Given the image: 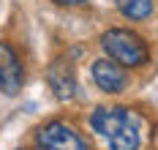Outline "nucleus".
<instances>
[{
    "mask_svg": "<svg viewBox=\"0 0 158 150\" xmlns=\"http://www.w3.org/2000/svg\"><path fill=\"white\" fill-rule=\"evenodd\" d=\"M93 128L109 150H139L144 120L131 106H95L90 115Z\"/></svg>",
    "mask_w": 158,
    "mask_h": 150,
    "instance_id": "f257e3e1",
    "label": "nucleus"
},
{
    "mask_svg": "<svg viewBox=\"0 0 158 150\" xmlns=\"http://www.w3.org/2000/svg\"><path fill=\"white\" fill-rule=\"evenodd\" d=\"M101 49L106 52V57L114 60L117 66L126 68H142L150 60V47L139 33L126 30V27H109L101 35Z\"/></svg>",
    "mask_w": 158,
    "mask_h": 150,
    "instance_id": "f03ea898",
    "label": "nucleus"
},
{
    "mask_svg": "<svg viewBox=\"0 0 158 150\" xmlns=\"http://www.w3.org/2000/svg\"><path fill=\"white\" fill-rule=\"evenodd\" d=\"M35 150H93L82 134L65 120H49L35 131Z\"/></svg>",
    "mask_w": 158,
    "mask_h": 150,
    "instance_id": "7ed1b4c3",
    "label": "nucleus"
},
{
    "mask_svg": "<svg viewBox=\"0 0 158 150\" xmlns=\"http://www.w3.org/2000/svg\"><path fill=\"white\" fill-rule=\"evenodd\" d=\"M25 82V66L16 49L8 41H0V90L6 96H16Z\"/></svg>",
    "mask_w": 158,
    "mask_h": 150,
    "instance_id": "20e7f679",
    "label": "nucleus"
},
{
    "mask_svg": "<svg viewBox=\"0 0 158 150\" xmlns=\"http://www.w3.org/2000/svg\"><path fill=\"white\" fill-rule=\"evenodd\" d=\"M47 82L57 101H63V104L74 101V96H77V74H74V66L65 57H57L47 68Z\"/></svg>",
    "mask_w": 158,
    "mask_h": 150,
    "instance_id": "39448f33",
    "label": "nucleus"
},
{
    "mask_svg": "<svg viewBox=\"0 0 158 150\" xmlns=\"http://www.w3.org/2000/svg\"><path fill=\"white\" fill-rule=\"evenodd\" d=\"M93 82L104 90V93H123L128 87V74L123 66H117L114 60L104 57V60H95L93 63Z\"/></svg>",
    "mask_w": 158,
    "mask_h": 150,
    "instance_id": "423d86ee",
    "label": "nucleus"
},
{
    "mask_svg": "<svg viewBox=\"0 0 158 150\" xmlns=\"http://www.w3.org/2000/svg\"><path fill=\"white\" fill-rule=\"evenodd\" d=\"M114 6L131 22H144L153 14V0H114Z\"/></svg>",
    "mask_w": 158,
    "mask_h": 150,
    "instance_id": "0eeeda50",
    "label": "nucleus"
},
{
    "mask_svg": "<svg viewBox=\"0 0 158 150\" xmlns=\"http://www.w3.org/2000/svg\"><path fill=\"white\" fill-rule=\"evenodd\" d=\"M57 6H85L87 0H55Z\"/></svg>",
    "mask_w": 158,
    "mask_h": 150,
    "instance_id": "6e6552de",
    "label": "nucleus"
}]
</instances>
